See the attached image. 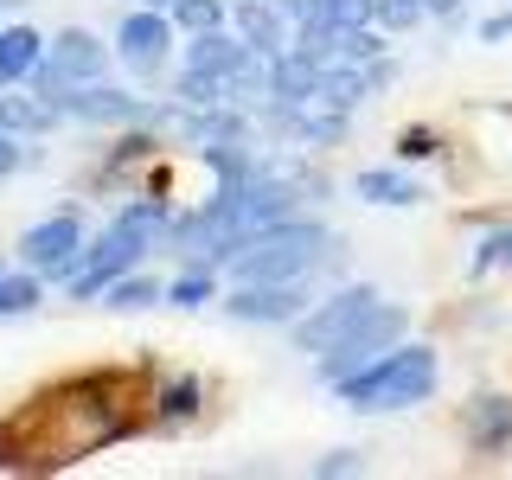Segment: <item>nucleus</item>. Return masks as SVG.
<instances>
[{
  "label": "nucleus",
  "mask_w": 512,
  "mask_h": 480,
  "mask_svg": "<svg viewBox=\"0 0 512 480\" xmlns=\"http://www.w3.org/2000/svg\"><path fill=\"white\" fill-rule=\"evenodd\" d=\"M436 384H442V352L429 340H397L391 352H378L372 365H359L352 378L333 384V397L359 416H397V410L429 404Z\"/></svg>",
  "instance_id": "1"
},
{
  "label": "nucleus",
  "mask_w": 512,
  "mask_h": 480,
  "mask_svg": "<svg viewBox=\"0 0 512 480\" xmlns=\"http://www.w3.org/2000/svg\"><path fill=\"white\" fill-rule=\"evenodd\" d=\"M333 256H346V244L327 231V218L295 212V218H276L263 231H250L244 250L224 263V276L231 282H295V276H314Z\"/></svg>",
  "instance_id": "2"
},
{
  "label": "nucleus",
  "mask_w": 512,
  "mask_h": 480,
  "mask_svg": "<svg viewBox=\"0 0 512 480\" xmlns=\"http://www.w3.org/2000/svg\"><path fill=\"white\" fill-rule=\"evenodd\" d=\"M397 340H410V308H404V301H378V308L365 320H352L327 352H314V378L333 391L340 378H352L359 365H372L378 352H391Z\"/></svg>",
  "instance_id": "3"
},
{
  "label": "nucleus",
  "mask_w": 512,
  "mask_h": 480,
  "mask_svg": "<svg viewBox=\"0 0 512 480\" xmlns=\"http://www.w3.org/2000/svg\"><path fill=\"white\" fill-rule=\"evenodd\" d=\"M154 250H160V237L128 231V224H109V231L96 237V244H84V263L71 269L64 295H71V301H103V288L116 282V276H128V269H141Z\"/></svg>",
  "instance_id": "4"
},
{
  "label": "nucleus",
  "mask_w": 512,
  "mask_h": 480,
  "mask_svg": "<svg viewBox=\"0 0 512 480\" xmlns=\"http://www.w3.org/2000/svg\"><path fill=\"white\" fill-rule=\"evenodd\" d=\"M224 320L237 327H288L314 308V276H295V282H231L218 295Z\"/></svg>",
  "instance_id": "5"
},
{
  "label": "nucleus",
  "mask_w": 512,
  "mask_h": 480,
  "mask_svg": "<svg viewBox=\"0 0 512 480\" xmlns=\"http://www.w3.org/2000/svg\"><path fill=\"white\" fill-rule=\"evenodd\" d=\"M378 301H384L378 282H340L333 295H320L301 320H288V340H295V352H327V346L352 327V320H365Z\"/></svg>",
  "instance_id": "6"
},
{
  "label": "nucleus",
  "mask_w": 512,
  "mask_h": 480,
  "mask_svg": "<svg viewBox=\"0 0 512 480\" xmlns=\"http://www.w3.org/2000/svg\"><path fill=\"white\" fill-rule=\"evenodd\" d=\"M64 116L71 122H90V128H135V122H173L180 103H148V96L122 90V84H71L64 96Z\"/></svg>",
  "instance_id": "7"
},
{
  "label": "nucleus",
  "mask_w": 512,
  "mask_h": 480,
  "mask_svg": "<svg viewBox=\"0 0 512 480\" xmlns=\"http://www.w3.org/2000/svg\"><path fill=\"white\" fill-rule=\"evenodd\" d=\"M13 256H20L26 269H39L45 282H71V269L84 263V212H77V205H58L52 218H39L20 237Z\"/></svg>",
  "instance_id": "8"
},
{
  "label": "nucleus",
  "mask_w": 512,
  "mask_h": 480,
  "mask_svg": "<svg viewBox=\"0 0 512 480\" xmlns=\"http://www.w3.org/2000/svg\"><path fill=\"white\" fill-rule=\"evenodd\" d=\"M173 13H154V7H135L116 20V58L128 64L135 77H160L167 71V52H173Z\"/></svg>",
  "instance_id": "9"
},
{
  "label": "nucleus",
  "mask_w": 512,
  "mask_h": 480,
  "mask_svg": "<svg viewBox=\"0 0 512 480\" xmlns=\"http://www.w3.org/2000/svg\"><path fill=\"white\" fill-rule=\"evenodd\" d=\"M461 436H468V455L500 461L512 455V391H480L461 410Z\"/></svg>",
  "instance_id": "10"
},
{
  "label": "nucleus",
  "mask_w": 512,
  "mask_h": 480,
  "mask_svg": "<svg viewBox=\"0 0 512 480\" xmlns=\"http://www.w3.org/2000/svg\"><path fill=\"white\" fill-rule=\"evenodd\" d=\"M231 26L256 58H276V52H288V39H295V20H288L276 0H231Z\"/></svg>",
  "instance_id": "11"
},
{
  "label": "nucleus",
  "mask_w": 512,
  "mask_h": 480,
  "mask_svg": "<svg viewBox=\"0 0 512 480\" xmlns=\"http://www.w3.org/2000/svg\"><path fill=\"white\" fill-rule=\"evenodd\" d=\"M45 58H52L71 84H96V77H109V45L96 39V32H84V26H64L58 39H45Z\"/></svg>",
  "instance_id": "12"
},
{
  "label": "nucleus",
  "mask_w": 512,
  "mask_h": 480,
  "mask_svg": "<svg viewBox=\"0 0 512 480\" xmlns=\"http://www.w3.org/2000/svg\"><path fill=\"white\" fill-rule=\"evenodd\" d=\"M372 96H378L372 64H352V58L320 64V84H314V103H320V109H340V116H352V109H365Z\"/></svg>",
  "instance_id": "13"
},
{
  "label": "nucleus",
  "mask_w": 512,
  "mask_h": 480,
  "mask_svg": "<svg viewBox=\"0 0 512 480\" xmlns=\"http://www.w3.org/2000/svg\"><path fill=\"white\" fill-rule=\"evenodd\" d=\"M352 199L391 205V212H410V205H429V186L416 180L410 167H365V173H352Z\"/></svg>",
  "instance_id": "14"
},
{
  "label": "nucleus",
  "mask_w": 512,
  "mask_h": 480,
  "mask_svg": "<svg viewBox=\"0 0 512 480\" xmlns=\"http://www.w3.org/2000/svg\"><path fill=\"white\" fill-rule=\"evenodd\" d=\"M256 52L244 39H237V26H212V32H186V64H199V71H212V77H224L231 84L237 71H244Z\"/></svg>",
  "instance_id": "15"
},
{
  "label": "nucleus",
  "mask_w": 512,
  "mask_h": 480,
  "mask_svg": "<svg viewBox=\"0 0 512 480\" xmlns=\"http://www.w3.org/2000/svg\"><path fill=\"white\" fill-rule=\"evenodd\" d=\"M64 116L52 103H45V96H32L26 84H13V90H0V128H7V135H20V141H39V135H52Z\"/></svg>",
  "instance_id": "16"
},
{
  "label": "nucleus",
  "mask_w": 512,
  "mask_h": 480,
  "mask_svg": "<svg viewBox=\"0 0 512 480\" xmlns=\"http://www.w3.org/2000/svg\"><path fill=\"white\" fill-rule=\"evenodd\" d=\"M45 58V39L32 26H0V90L26 84V71Z\"/></svg>",
  "instance_id": "17"
},
{
  "label": "nucleus",
  "mask_w": 512,
  "mask_h": 480,
  "mask_svg": "<svg viewBox=\"0 0 512 480\" xmlns=\"http://www.w3.org/2000/svg\"><path fill=\"white\" fill-rule=\"evenodd\" d=\"M103 301L109 308H122V314H135V308H154V301H167V282L160 276H141V269H128V276H116L103 288Z\"/></svg>",
  "instance_id": "18"
},
{
  "label": "nucleus",
  "mask_w": 512,
  "mask_h": 480,
  "mask_svg": "<svg viewBox=\"0 0 512 480\" xmlns=\"http://www.w3.org/2000/svg\"><path fill=\"white\" fill-rule=\"evenodd\" d=\"M109 224H128V231L167 237V224H173V199H160V192H148V199H128V205H116V218H109Z\"/></svg>",
  "instance_id": "19"
},
{
  "label": "nucleus",
  "mask_w": 512,
  "mask_h": 480,
  "mask_svg": "<svg viewBox=\"0 0 512 480\" xmlns=\"http://www.w3.org/2000/svg\"><path fill=\"white\" fill-rule=\"evenodd\" d=\"M167 301H173V308H205V301H218V269L180 263V276L167 282Z\"/></svg>",
  "instance_id": "20"
},
{
  "label": "nucleus",
  "mask_w": 512,
  "mask_h": 480,
  "mask_svg": "<svg viewBox=\"0 0 512 480\" xmlns=\"http://www.w3.org/2000/svg\"><path fill=\"white\" fill-rule=\"evenodd\" d=\"M45 301V276L39 269H20V276H0V314H32Z\"/></svg>",
  "instance_id": "21"
},
{
  "label": "nucleus",
  "mask_w": 512,
  "mask_h": 480,
  "mask_svg": "<svg viewBox=\"0 0 512 480\" xmlns=\"http://www.w3.org/2000/svg\"><path fill=\"white\" fill-rule=\"evenodd\" d=\"M500 269H512V224H500V231H487L468 256V276H500Z\"/></svg>",
  "instance_id": "22"
},
{
  "label": "nucleus",
  "mask_w": 512,
  "mask_h": 480,
  "mask_svg": "<svg viewBox=\"0 0 512 480\" xmlns=\"http://www.w3.org/2000/svg\"><path fill=\"white\" fill-rule=\"evenodd\" d=\"M173 26H180V32L231 26V0H173Z\"/></svg>",
  "instance_id": "23"
},
{
  "label": "nucleus",
  "mask_w": 512,
  "mask_h": 480,
  "mask_svg": "<svg viewBox=\"0 0 512 480\" xmlns=\"http://www.w3.org/2000/svg\"><path fill=\"white\" fill-rule=\"evenodd\" d=\"M423 20H429L423 0H372V26H384L391 39H397V32H416Z\"/></svg>",
  "instance_id": "24"
},
{
  "label": "nucleus",
  "mask_w": 512,
  "mask_h": 480,
  "mask_svg": "<svg viewBox=\"0 0 512 480\" xmlns=\"http://www.w3.org/2000/svg\"><path fill=\"white\" fill-rule=\"evenodd\" d=\"M308 474H314V480H340V474H372V455H365V448H327V455H314V461H308Z\"/></svg>",
  "instance_id": "25"
},
{
  "label": "nucleus",
  "mask_w": 512,
  "mask_h": 480,
  "mask_svg": "<svg viewBox=\"0 0 512 480\" xmlns=\"http://www.w3.org/2000/svg\"><path fill=\"white\" fill-rule=\"evenodd\" d=\"M308 20H320V26H372V0H314L308 7Z\"/></svg>",
  "instance_id": "26"
},
{
  "label": "nucleus",
  "mask_w": 512,
  "mask_h": 480,
  "mask_svg": "<svg viewBox=\"0 0 512 480\" xmlns=\"http://www.w3.org/2000/svg\"><path fill=\"white\" fill-rule=\"evenodd\" d=\"M436 154H442V128L410 122L404 135H397V160H404V167H416V160H436Z\"/></svg>",
  "instance_id": "27"
},
{
  "label": "nucleus",
  "mask_w": 512,
  "mask_h": 480,
  "mask_svg": "<svg viewBox=\"0 0 512 480\" xmlns=\"http://www.w3.org/2000/svg\"><path fill=\"white\" fill-rule=\"evenodd\" d=\"M199 410V378H167V391H160V416H167V423H186V416Z\"/></svg>",
  "instance_id": "28"
},
{
  "label": "nucleus",
  "mask_w": 512,
  "mask_h": 480,
  "mask_svg": "<svg viewBox=\"0 0 512 480\" xmlns=\"http://www.w3.org/2000/svg\"><path fill=\"white\" fill-rule=\"evenodd\" d=\"M32 160H39V154H32L20 135H0V180H13L20 167H32Z\"/></svg>",
  "instance_id": "29"
},
{
  "label": "nucleus",
  "mask_w": 512,
  "mask_h": 480,
  "mask_svg": "<svg viewBox=\"0 0 512 480\" xmlns=\"http://www.w3.org/2000/svg\"><path fill=\"white\" fill-rule=\"evenodd\" d=\"M474 39H480V45H506V39H512V0H506L500 13H487V20L474 26Z\"/></svg>",
  "instance_id": "30"
},
{
  "label": "nucleus",
  "mask_w": 512,
  "mask_h": 480,
  "mask_svg": "<svg viewBox=\"0 0 512 480\" xmlns=\"http://www.w3.org/2000/svg\"><path fill=\"white\" fill-rule=\"evenodd\" d=\"M429 7V20H442V26H461V7H468V0H423Z\"/></svg>",
  "instance_id": "31"
},
{
  "label": "nucleus",
  "mask_w": 512,
  "mask_h": 480,
  "mask_svg": "<svg viewBox=\"0 0 512 480\" xmlns=\"http://www.w3.org/2000/svg\"><path fill=\"white\" fill-rule=\"evenodd\" d=\"M276 7L288 13V20H308V7H314V0H276Z\"/></svg>",
  "instance_id": "32"
},
{
  "label": "nucleus",
  "mask_w": 512,
  "mask_h": 480,
  "mask_svg": "<svg viewBox=\"0 0 512 480\" xmlns=\"http://www.w3.org/2000/svg\"><path fill=\"white\" fill-rule=\"evenodd\" d=\"M141 7H154V13H173V0H141Z\"/></svg>",
  "instance_id": "33"
},
{
  "label": "nucleus",
  "mask_w": 512,
  "mask_h": 480,
  "mask_svg": "<svg viewBox=\"0 0 512 480\" xmlns=\"http://www.w3.org/2000/svg\"><path fill=\"white\" fill-rule=\"evenodd\" d=\"M0 7H26V0H0Z\"/></svg>",
  "instance_id": "34"
},
{
  "label": "nucleus",
  "mask_w": 512,
  "mask_h": 480,
  "mask_svg": "<svg viewBox=\"0 0 512 480\" xmlns=\"http://www.w3.org/2000/svg\"><path fill=\"white\" fill-rule=\"evenodd\" d=\"M0 276H7V269H0Z\"/></svg>",
  "instance_id": "35"
},
{
  "label": "nucleus",
  "mask_w": 512,
  "mask_h": 480,
  "mask_svg": "<svg viewBox=\"0 0 512 480\" xmlns=\"http://www.w3.org/2000/svg\"><path fill=\"white\" fill-rule=\"evenodd\" d=\"M0 135H7V128H0Z\"/></svg>",
  "instance_id": "36"
}]
</instances>
